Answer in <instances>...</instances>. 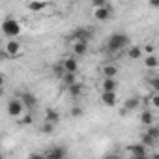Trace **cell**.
<instances>
[{
	"instance_id": "obj_33",
	"label": "cell",
	"mask_w": 159,
	"mask_h": 159,
	"mask_svg": "<svg viewBox=\"0 0 159 159\" xmlns=\"http://www.w3.org/2000/svg\"><path fill=\"white\" fill-rule=\"evenodd\" d=\"M101 159H122V155H120L118 152H107Z\"/></svg>"
},
{
	"instance_id": "obj_6",
	"label": "cell",
	"mask_w": 159,
	"mask_h": 159,
	"mask_svg": "<svg viewBox=\"0 0 159 159\" xmlns=\"http://www.w3.org/2000/svg\"><path fill=\"white\" fill-rule=\"evenodd\" d=\"M92 15H94V19L96 21H99V23H105V21H111L112 19V15H114V10H112V4L109 2L107 6H103V8H98V10H92Z\"/></svg>"
},
{
	"instance_id": "obj_36",
	"label": "cell",
	"mask_w": 159,
	"mask_h": 159,
	"mask_svg": "<svg viewBox=\"0 0 159 159\" xmlns=\"http://www.w3.org/2000/svg\"><path fill=\"white\" fill-rule=\"evenodd\" d=\"M133 159H152V155H139V157H133Z\"/></svg>"
},
{
	"instance_id": "obj_31",
	"label": "cell",
	"mask_w": 159,
	"mask_h": 159,
	"mask_svg": "<svg viewBox=\"0 0 159 159\" xmlns=\"http://www.w3.org/2000/svg\"><path fill=\"white\" fill-rule=\"evenodd\" d=\"M109 2L107 0H94V2H90V6H92V10H98V8H103V6H107Z\"/></svg>"
},
{
	"instance_id": "obj_34",
	"label": "cell",
	"mask_w": 159,
	"mask_h": 159,
	"mask_svg": "<svg viewBox=\"0 0 159 159\" xmlns=\"http://www.w3.org/2000/svg\"><path fill=\"white\" fill-rule=\"evenodd\" d=\"M28 159H45V153L43 152H32L28 155Z\"/></svg>"
},
{
	"instance_id": "obj_13",
	"label": "cell",
	"mask_w": 159,
	"mask_h": 159,
	"mask_svg": "<svg viewBox=\"0 0 159 159\" xmlns=\"http://www.w3.org/2000/svg\"><path fill=\"white\" fill-rule=\"evenodd\" d=\"M69 47H71V54H73L75 58L84 56V54L88 52V43H84V41H75V43H71Z\"/></svg>"
},
{
	"instance_id": "obj_19",
	"label": "cell",
	"mask_w": 159,
	"mask_h": 159,
	"mask_svg": "<svg viewBox=\"0 0 159 159\" xmlns=\"http://www.w3.org/2000/svg\"><path fill=\"white\" fill-rule=\"evenodd\" d=\"M140 124H142L144 127L153 125V112H152L150 109H144V111L140 112Z\"/></svg>"
},
{
	"instance_id": "obj_26",
	"label": "cell",
	"mask_w": 159,
	"mask_h": 159,
	"mask_svg": "<svg viewBox=\"0 0 159 159\" xmlns=\"http://www.w3.org/2000/svg\"><path fill=\"white\" fill-rule=\"evenodd\" d=\"M148 84H150L152 92L159 94V75H152V77H148Z\"/></svg>"
},
{
	"instance_id": "obj_2",
	"label": "cell",
	"mask_w": 159,
	"mask_h": 159,
	"mask_svg": "<svg viewBox=\"0 0 159 159\" xmlns=\"http://www.w3.org/2000/svg\"><path fill=\"white\" fill-rule=\"evenodd\" d=\"M0 30H2V34L8 39H17L21 36V32H23V25L15 17H6L2 21V25H0Z\"/></svg>"
},
{
	"instance_id": "obj_18",
	"label": "cell",
	"mask_w": 159,
	"mask_h": 159,
	"mask_svg": "<svg viewBox=\"0 0 159 159\" xmlns=\"http://www.w3.org/2000/svg\"><path fill=\"white\" fill-rule=\"evenodd\" d=\"M139 105H140V99H139V98H135V96H129V98H127V99L124 101L122 109H124L125 112H131V111L139 109Z\"/></svg>"
},
{
	"instance_id": "obj_35",
	"label": "cell",
	"mask_w": 159,
	"mask_h": 159,
	"mask_svg": "<svg viewBox=\"0 0 159 159\" xmlns=\"http://www.w3.org/2000/svg\"><path fill=\"white\" fill-rule=\"evenodd\" d=\"M150 8H155V10H159V0H150Z\"/></svg>"
},
{
	"instance_id": "obj_29",
	"label": "cell",
	"mask_w": 159,
	"mask_h": 159,
	"mask_svg": "<svg viewBox=\"0 0 159 159\" xmlns=\"http://www.w3.org/2000/svg\"><path fill=\"white\" fill-rule=\"evenodd\" d=\"M148 103L153 107V109H159V94H155V92H152V96L148 98Z\"/></svg>"
},
{
	"instance_id": "obj_7",
	"label": "cell",
	"mask_w": 159,
	"mask_h": 159,
	"mask_svg": "<svg viewBox=\"0 0 159 159\" xmlns=\"http://www.w3.org/2000/svg\"><path fill=\"white\" fill-rule=\"evenodd\" d=\"M19 99L23 101V105H25V109H26L28 112L38 107V96H36L34 92H21V94H19Z\"/></svg>"
},
{
	"instance_id": "obj_11",
	"label": "cell",
	"mask_w": 159,
	"mask_h": 159,
	"mask_svg": "<svg viewBox=\"0 0 159 159\" xmlns=\"http://www.w3.org/2000/svg\"><path fill=\"white\" fill-rule=\"evenodd\" d=\"M99 101H101V105H105L109 109H114L118 105V96L116 94H111V92H101Z\"/></svg>"
},
{
	"instance_id": "obj_25",
	"label": "cell",
	"mask_w": 159,
	"mask_h": 159,
	"mask_svg": "<svg viewBox=\"0 0 159 159\" xmlns=\"http://www.w3.org/2000/svg\"><path fill=\"white\" fill-rule=\"evenodd\" d=\"M39 131H41L43 135H52V133L56 131V125H54V124H51V122H43V124H41V127H39Z\"/></svg>"
},
{
	"instance_id": "obj_4",
	"label": "cell",
	"mask_w": 159,
	"mask_h": 159,
	"mask_svg": "<svg viewBox=\"0 0 159 159\" xmlns=\"http://www.w3.org/2000/svg\"><path fill=\"white\" fill-rule=\"evenodd\" d=\"M94 38V28H88V26H77L71 36H69V41L75 43V41H84V43H90V39Z\"/></svg>"
},
{
	"instance_id": "obj_15",
	"label": "cell",
	"mask_w": 159,
	"mask_h": 159,
	"mask_svg": "<svg viewBox=\"0 0 159 159\" xmlns=\"http://www.w3.org/2000/svg\"><path fill=\"white\" fill-rule=\"evenodd\" d=\"M116 90H118V79H103L101 81V92L116 94Z\"/></svg>"
},
{
	"instance_id": "obj_3",
	"label": "cell",
	"mask_w": 159,
	"mask_h": 159,
	"mask_svg": "<svg viewBox=\"0 0 159 159\" xmlns=\"http://www.w3.org/2000/svg\"><path fill=\"white\" fill-rule=\"evenodd\" d=\"M4 56H10V58H21L25 54V47L19 39H8L4 43Z\"/></svg>"
},
{
	"instance_id": "obj_10",
	"label": "cell",
	"mask_w": 159,
	"mask_h": 159,
	"mask_svg": "<svg viewBox=\"0 0 159 159\" xmlns=\"http://www.w3.org/2000/svg\"><path fill=\"white\" fill-rule=\"evenodd\" d=\"M118 73H120V67H118L116 64H112V62L103 64V67H101V75H103V79H116Z\"/></svg>"
},
{
	"instance_id": "obj_23",
	"label": "cell",
	"mask_w": 159,
	"mask_h": 159,
	"mask_svg": "<svg viewBox=\"0 0 159 159\" xmlns=\"http://www.w3.org/2000/svg\"><path fill=\"white\" fill-rule=\"evenodd\" d=\"M62 83L66 84V88H69V86H73V84H77V83H79V79H77V75L66 73V75H64V79H62Z\"/></svg>"
},
{
	"instance_id": "obj_22",
	"label": "cell",
	"mask_w": 159,
	"mask_h": 159,
	"mask_svg": "<svg viewBox=\"0 0 159 159\" xmlns=\"http://www.w3.org/2000/svg\"><path fill=\"white\" fill-rule=\"evenodd\" d=\"M52 75L56 77V79H64V75H66V69H64V66H62V62H56V64H52Z\"/></svg>"
},
{
	"instance_id": "obj_24",
	"label": "cell",
	"mask_w": 159,
	"mask_h": 159,
	"mask_svg": "<svg viewBox=\"0 0 159 159\" xmlns=\"http://www.w3.org/2000/svg\"><path fill=\"white\" fill-rule=\"evenodd\" d=\"M17 122H19V125H32L34 124V114L32 112H25Z\"/></svg>"
},
{
	"instance_id": "obj_5",
	"label": "cell",
	"mask_w": 159,
	"mask_h": 159,
	"mask_svg": "<svg viewBox=\"0 0 159 159\" xmlns=\"http://www.w3.org/2000/svg\"><path fill=\"white\" fill-rule=\"evenodd\" d=\"M25 105H23V101L19 99V98H13V99H10L8 101V114L11 116V118H15V120H19L23 114H25Z\"/></svg>"
},
{
	"instance_id": "obj_28",
	"label": "cell",
	"mask_w": 159,
	"mask_h": 159,
	"mask_svg": "<svg viewBox=\"0 0 159 159\" xmlns=\"http://www.w3.org/2000/svg\"><path fill=\"white\" fill-rule=\"evenodd\" d=\"M140 142H142L144 146H148V148H153V146L157 144V140H153V139H152V137H148L146 133H142V135H140Z\"/></svg>"
},
{
	"instance_id": "obj_8",
	"label": "cell",
	"mask_w": 159,
	"mask_h": 159,
	"mask_svg": "<svg viewBox=\"0 0 159 159\" xmlns=\"http://www.w3.org/2000/svg\"><path fill=\"white\" fill-rule=\"evenodd\" d=\"M62 66H64L66 73H71V75H77L79 73V60L73 54H67L66 58H62Z\"/></svg>"
},
{
	"instance_id": "obj_14",
	"label": "cell",
	"mask_w": 159,
	"mask_h": 159,
	"mask_svg": "<svg viewBox=\"0 0 159 159\" xmlns=\"http://www.w3.org/2000/svg\"><path fill=\"white\" fill-rule=\"evenodd\" d=\"M43 118H45L43 122H51V124H54V125L60 124V112H58L56 109H52V107H47V109H45Z\"/></svg>"
},
{
	"instance_id": "obj_12",
	"label": "cell",
	"mask_w": 159,
	"mask_h": 159,
	"mask_svg": "<svg viewBox=\"0 0 159 159\" xmlns=\"http://www.w3.org/2000/svg\"><path fill=\"white\" fill-rule=\"evenodd\" d=\"M127 150H129V153L133 155V157H139V155H150V148L148 146H144L142 142H135V144H129L127 146Z\"/></svg>"
},
{
	"instance_id": "obj_27",
	"label": "cell",
	"mask_w": 159,
	"mask_h": 159,
	"mask_svg": "<svg viewBox=\"0 0 159 159\" xmlns=\"http://www.w3.org/2000/svg\"><path fill=\"white\" fill-rule=\"evenodd\" d=\"M144 133H146L148 137H152L153 140H157V142H159V127L150 125V127H146V129H144Z\"/></svg>"
},
{
	"instance_id": "obj_16",
	"label": "cell",
	"mask_w": 159,
	"mask_h": 159,
	"mask_svg": "<svg viewBox=\"0 0 159 159\" xmlns=\"http://www.w3.org/2000/svg\"><path fill=\"white\" fill-rule=\"evenodd\" d=\"M127 58L129 60H142L144 58V49L142 45H131L127 49Z\"/></svg>"
},
{
	"instance_id": "obj_32",
	"label": "cell",
	"mask_w": 159,
	"mask_h": 159,
	"mask_svg": "<svg viewBox=\"0 0 159 159\" xmlns=\"http://www.w3.org/2000/svg\"><path fill=\"white\" fill-rule=\"evenodd\" d=\"M142 49H144V54H146V56H152V54H153V51H155V47H153L152 43L142 45Z\"/></svg>"
},
{
	"instance_id": "obj_1",
	"label": "cell",
	"mask_w": 159,
	"mask_h": 159,
	"mask_svg": "<svg viewBox=\"0 0 159 159\" xmlns=\"http://www.w3.org/2000/svg\"><path fill=\"white\" fill-rule=\"evenodd\" d=\"M129 47H131V38L125 32H114L105 41V51L111 52V54H118V52H122L124 49H129Z\"/></svg>"
},
{
	"instance_id": "obj_30",
	"label": "cell",
	"mask_w": 159,
	"mask_h": 159,
	"mask_svg": "<svg viewBox=\"0 0 159 159\" xmlns=\"http://www.w3.org/2000/svg\"><path fill=\"white\" fill-rule=\"evenodd\" d=\"M69 114H71L73 118H81V116L84 114V111H83V107H81V105H75V107L71 109V112H69Z\"/></svg>"
},
{
	"instance_id": "obj_20",
	"label": "cell",
	"mask_w": 159,
	"mask_h": 159,
	"mask_svg": "<svg viewBox=\"0 0 159 159\" xmlns=\"http://www.w3.org/2000/svg\"><path fill=\"white\" fill-rule=\"evenodd\" d=\"M67 92H69V96H71V98L79 99V98H81V96L84 94V84H81V83H77V84L69 86V88H67Z\"/></svg>"
},
{
	"instance_id": "obj_21",
	"label": "cell",
	"mask_w": 159,
	"mask_h": 159,
	"mask_svg": "<svg viewBox=\"0 0 159 159\" xmlns=\"http://www.w3.org/2000/svg\"><path fill=\"white\" fill-rule=\"evenodd\" d=\"M157 66H159V58H157L155 54L144 58V67H146V69H155Z\"/></svg>"
},
{
	"instance_id": "obj_17",
	"label": "cell",
	"mask_w": 159,
	"mask_h": 159,
	"mask_svg": "<svg viewBox=\"0 0 159 159\" xmlns=\"http://www.w3.org/2000/svg\"><path fill=\"white\" fill-rule=\"evenodd\" d=\"M49 6H51L49 2H26V4H25V8H26L28 11H32V13H41V11H45Z\"/></svg>"
},
{
	"instance_id": "obj_9",
	"label": "cell",
	"mask_w": 159,
	"mask_h": 159,
	"mask_svg": "<svg viewBox=\"0 0 159 159\" xmlns=\"http://www.w3.org/2000/svg\"><path fill=\"white\" fill-rule=\"evenodd\" d=\"M43 153H45V159H66V155H67L64 146H52Z\"/></svg>"
}]
</instances>
